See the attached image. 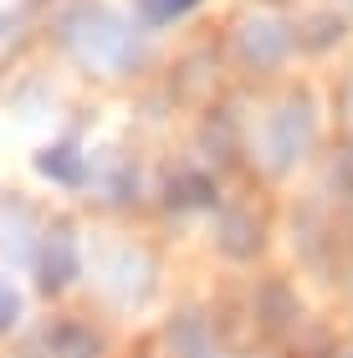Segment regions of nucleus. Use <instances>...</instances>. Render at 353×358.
<instances>
[{
	"instance_id": "nucleus-3",
	"label": "nucleus",
	"mask_w": 353,
	"mask_h": 358,
	"mask_svg": "<svg viewBox=\"0 0 353 358\" xmlns=\"http://www.w3.org/2000/svg\"><path fill=\"white\" fill-rule=\"evenodd\" d=\"M343 358H353V353H343Z\"/></svg>"
},
{
	"instance_id": "nucleus-2",
	"label": "nucleus",
	"mask_w": 353,
	"mask_h": 358,
	"mask_svg": "<svg viewBox=\"0 0 353 358\" xmlns=\"http://www.w3.org/2000/svg\"><path fill=\"white\" fill-rule=\"evenodd\" d=\"M15 313H21V297H15V292H6V328L15 322Z\"/></svg>"
},
{
	"instance_id": "nucleus-1",
	"label": "nucleus",
	"mask_w": 353,
	"mask_h": 358,
	"mask_svg": "<svg viewBox=\"0 0 353 358\" xmlns=\"http://www.w3.org/2000/svg\"><path fill=\"white\" fill-rule=\"evenodd\" d=\"M57 338H62V343H57V353H62V358H98V343H92L82 328H62Z\"/></svg>"
}]
</instances>
